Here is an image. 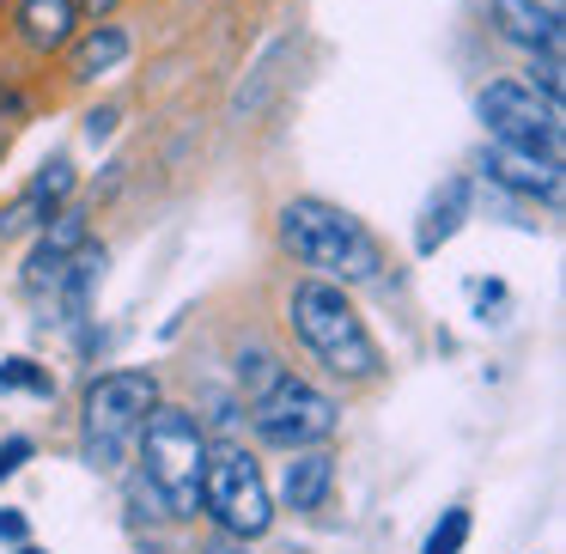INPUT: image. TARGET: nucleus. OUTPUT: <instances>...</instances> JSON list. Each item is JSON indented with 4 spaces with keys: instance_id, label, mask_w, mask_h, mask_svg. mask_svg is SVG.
Returning a JSON list of instances; mask_svg holds the SVG:
<instances>
[{
    "instance_id": "nucleus-5",
    "label": "nucleus",
    "mask_w": 566,
    "mask_h": 554,
    "mask_svg": "<svg viewBox=\"0 0 566 554\" xmlns=\"http://www.w3.org/2000/svg\"><path fill=\"white\" fill-rule=\"evenodd\" d=\"M201 512L244 542H256L262 530L274 524L269 481H262L256 457H250L244 445H232V439L208 445V463H201Z\"/></svg>"
},
{
    "instance_id": "nucleus-29",
    "label": "nucleus",
    "mask_w": 566,
    "mask_h": 554,
    "mask_svg": "<svg viewBox=\"0 0 566 554\" xmlns=\"http://www.w3.org/2000/svg\"><path fill=\"white\" fill-rule=\"evenodd\" d=\"M19 554H38V548H19Z\"/></svg>"
},
{
    "instance_id": "nucleus-14",
    "label": "nucleus",
    "mask_w": 566,
    "mask_h": 554,
    "mask_svg": "<svg viewBox=\"0 0 566 554\" xmlns=\"http://www.w3.org/2000/svg\"><path fill=\"white\" fill-rule=\"evenodd\" d=\"M329 488H335V457L323 451V445H305V451H293V463H286V481H281L286 505H293V512H317V505L329 500Z\"/></svg>"
},
{
    "instance_id": "nucleus-13",
    "label": "nucleus",
    "mask_w": 566,
    "mask_h": 554,
    "mask_svg": "<svg viewBox=\"0 0 566 554\" xmlns=\"http://www.w3.org/2000/svg\"><path fill=\"white\" fill-rule=\"evenodd\" d=\"M19 38H25V50L38 55H55L74 43V25H80V7L74 0H19Z\"/></svg>"
},
{
    "instance_id": "nucleus-3",
    "label": "nucleus",
    "mask_w": 566,
    "mask_h": 554,
    "mask_svg": "<svg viewBox=\"0 0 566 554\" xmlns=\"http://www.w3.org/2000/svg\"><path fill=\"white\" fill-rule=\"evenodd\" d=\"M140 445V481L159 500L165 518H196L201 512V463H208V432L189 408L153 403L135 432Z\"/></svg>"
},
{
    "instance_id": "nucleus-20",
    "label": "nucleus",
    "mask_w": 566,
    "mask_h": 554,
    "mask_svg": "<svg viewBox=\"0 0 566 554\" xmlns=\"http://www.w3.org/2000/svg\"><path fill=\"white\" fill-rule=\"evenodd\" d=\"M286 366H274V354H262V347H250V354H238V384H244V396L269 390L274 378H281Z\"/></svg>"
},
{
    "instance_id": "nucleus-19",
    "label": "nucleus",
    "mask_w": 566,
    "mask_h": 554,
    "mask_svg": "<svg viewBox=\"0 0 566 554\" xmlns=\"http://www.w3.org/2000/svg\"><path fill=\"white\" fill-rule=\"evenodd\" d=\"M0 390H31V396H43V403H50L55 378L38 366V359H0Z\"/></svg>"
},
{
    "instance_id": "nucleus-4",
    "label": "nucleus",
    "mask_w": 566,
    "mask_h": 554,
    "mask_svg": "<svg viewBox=\"0 0 566 554\" xmlns=\"http://www.w3.org/2000/svg\"><path fill=\"white\" fill-rule=\"evenodd\" d=\"M159 403V378L140 366L104 372V378L86 384V403H80V451H86L92 469H116L123 451L135 445L147 408Z\"/></svg>"
},
{
    "instance_id": "nucleus-10",
    "label": "nucleus",
    "mask_w": 566,
    "mask_h": 554,
    "mask_svg": "<svg viewBox=\"0 0 566 554\" xmlns=\"http://www.w3.org/2000/svg\"><path fill=\"white\" fill-rule=\"evenodd\" d=\"M80 244H86V213L80 208H62V213H50V226H43V238H38V250L25 257V293H55L62 286V274H67V262L80 257Z\"/></svg>"
},
{
    "instance_id": "nucleus-2",
    "label": "nucleus",
    "mask_w": 566,
    "mask_h": 554,
    "mask_svg": "<svg viewBox=\"0 0 566 554\" xmlns=\"http://www.w3.org/2000/svg\"><path fill=\"white\" fill-rule=\"evenodd\" d=\"M286 323H293V335L305 342V354L317 359L329 378L342 384H371L384 372V354L378 342H371L366 317L354 311V299L342 293L335 281H298L293 299H286Z\"/></svg>"
},
{
    "instance_id": "nucleus-8",
    "label": "nucleus",
    "mask_w": 566,
    "mask_h": 554,
    "mask_svg": "<svg viewBox=\"0 0 566 554\" xmlns=\"http://www.w3.org/2000/svg\"><path fill=\"white\" fill-rule=\"evenodd\" d=\"M67 196H74V165H67V159H50L13 201H7V208H0V238L43 232V226H50V213L67 208Z\"/></svg>"
},
{
    "instance_id": "nucleus-11",
    "label": "nucleus",
    "mask_w": 566,
    "mask_h": 554,
    "mask_svg": "<svg viewBox=\"0 0 566 554\" xmlns=\"http://www.w3.org/2000/svg\"><path fill=\"white\" fill-rule=\"evenodd\" d=\"M488 19L512 50L560 55V7L554 0H488Z\"/></svg>"
},
{
    "instance_id": "nucleus-23",
    "label": "nucleus",
    "mask_w": 566,
    "mask_h": 554,
    "mask_svg": "<svg viewBox=\"0 0 566 554\" xmlns=\"http://www.w3.org/2000/svg\"><path fill=\"white\" fill-rule=\"evenodd\" d=\"M116 123H123V111H116V104L92 111V116H86V140H111V135H116Z\"/></svg>"
},
{
    "instance_id": "nucleus-16",
    "label": "nucleus",
    "mask_w": 566,
    "mask_h": 554,
    "mask_svg": "<svg viewBox=\"0 0 566 554\" xmlns=\"http://www.w3.org/2000/svg\"><path fill=\"white\" fill-rule=\"evenodd\" d=\"M98 274H104V250L92 244H80V257L67 262V274H62V286H55L50 299H62V311H67V323H80L92 311V286H98Z\"/></svg>"
},
{
    "instance_id": "nucleus-28",
    "label": "nucleus",
    "mask_w": 566,
    "mask_h": 554,
    "mask_svg": "<svg viewBox=\"0 0 566 554\" xmlns=\"http://www.w3.org/2000/svg\"><path fill=\"white\" fill-rule=\"evenodd\" d=\"M7 147H13V135H7V128H0V159H7Z\"/></svg>"
},
{
    "instance_id": "nucleus-12",
    "label": "nucleus",
    "mask_w": 566,
    "mask_h": 554,
    "mask_svg": "<svg viewBox=\"0 0 566 554\" xmlns=\"http://www.w3.org/2000/svg\"><path fill=\"white\" fill-rule=\"evenodd\" d=\"M469 213H475V184H469V177H444L415 220V257H439V250L463 232Z\"/></svg>"
},
{
    "instance_id": "nucleus-25",
    "label": "nucleus",
    "mask_w": 566,
    "mask_h": 554,
    "mask_svg": "<svg viewBox=\"0 0 566 554\" xmlns=\"http://www.w3.org/2000/svg\"><path fill=\"white\" fill-rule=\"evenodd\" d=\"M19 116H25V98H19L7 80H0V123H19Z\"/></svg>"
},
{
    "instance_id": "nucleus-15",
    "label": "nucleus",
    "mask_w": 566,
    "mask_h": 554,
    "mask_svg": "<svg viewBox=\"0 0 566 554\" xmlns=\"http://www.w3.org/2000/svg\"><path fill=\"white\" fill-rule=\"evenodd\" d=\"M123 62H128V31L111 25V19H98V25L74 43V80H104Z\"/></svg>"
},
{
    "instance_id": "nucleus-21",
    "label": "nucleus",
    "mask_w": 566,
    "mask_h": 554,
    "mask_svg": "<svg viewBox=\"0 0 566 554\" xmlns=\"http://www.w3.org/2000/svg\"><path fill=\"white\" fill-rule=\"evenodd\" d=\"M31 457H38V445H31L25 432H13V439H0V481H7V475H19V469H25Z\"/></svg>"
},
{
    "instance_id": "nucleus-6",
    "label": "nucleus",
    "mask_w": 566,
    "mask_h": 554,
    "mask_svg": "<svg viewBox=\"0 0 566 554\" xmlns=\"http://www.w3.org/2000/svg\"><path fill=\"white\" fill-rule=\"evenodd\" d=\"M335 427H342L335 396H323L317 384L293 378V372H281L269 390L250 396V432H256L262 445H274V451H305V445H323Z\"/></svg>"
},
{
    "instance_id": "nucleus-9",
    "label": "nucleus",
    "mask_w": 566,
    "mask_h": 554,
    "mask_svg": "<svg viewBox=\"0 0 566 554\" xmlns=\"http://www.w3.org/2000/svg\"><path fill=\"white\" fill-rule=\"evenodd\" d=\"M481 177L488 189H505V196L524 201H560V159H542V153H517V147H488L481 153Z\"/></svg>"
},
{
    "instance_id": "nucleus-17",
    "label": "nucleus",
    "mask_w": 566,
    "mask_h": 554,
    "mask_svg": "<svg viewBox=\"0 0 566 554\" xmlns=\"http://www.w3.org/2000/svg\"><path fill=\"white\" fill-rule=\"evenodd\" d=\"M286 55H293V43H286V38L262 50V62L250 67V80L238 86V98H232V116H256L262 104H269V92L281 86V62H286Z\"/></svg>"
},
{
    "instance_id": "nucleus-18",
    "label": "nucleus",
    "mask_w": 566,
    "mask_h": 554,
    "mask_svg": "<svg viewBox=\"0 0 566 554\" xmlns=\"http://www.w3.org/2000/svg\"><path fill=\"white\" fill-rule=\"evenodd\" d=\"M469 530H475V518H469V505H444V518L427 530V542H420V554H463Z\"/></svg>"
},
{
    "instance_id": "nucleus-22",
    "label": "nucleus",
    "mask_w": 566,
    "mask_h": 554,
    "mask_svg": "<svg viewBox=\"0 0 566 554\" xmlns=\"http://www.w3.org/2000/svg\"><path fill=\"white\" fill-rule=\"evenodd\" d=\"M530 62H536V67H530V74H536L530 86L548 92V98H560V86H566V80H560V55H530Z\"/></svg>"
},
{
    "instance_id": "nucleus-7",
    "label": "nucleus",
    "mask_w": 566,
    "mask_h": 554,
    "mask_svg": "<svg viewBox=\"0 0 566 554\" xmlns=\"http://www.w3.org/2000/svg\"><path fill=\"white\" fill-rule=\"evenodd\" d=\"M481 128L493 135V147H517V153H542L560 159V98L536 92L530 80H493L475 98Z\"/></svg>"
},
{
    "instance_id": "nucleus-27",
    "label": "nucleus",
    "mask_w": 566,
    "mask_h": 554,
    "mask_svg": "<svg viewBox=\"0 0 566 554\" xmlns=\"http://www.w3.org/2000/svg\"><path fill=\"white\" fill-rule=\"evenodd\" d=\"M80 13H92V19H111L116 13V0H74Z\"/></svg>"
},
{
    "instance_id": "nucleus-24",
    "label": "nucleus",
    "mask_w": 566,
    "mask_h": 554,
    "mask_svg": "<svg viewBox=\"0 0 566 554\" xmlns=\"http://www.w3.org/2000/svg\"><path fill=\"white\" fill-rule=\"evenodd\" d=\"M201 554H250V542L232 536V530H213V536L201 542Z\"/></svg>"
},
{
    "instance_id": "nucleus-26",
    "label": "nucleus",
    "mask_w": 566,
    "mask_h": 554,
    "mask_svg": "<svg viewBox=\"0 0 566 554\" xmlns=\"http://www.w3.org/2000/svg\"><path fill=\"white\" fill-rule=\"evenodd\" d=\"M0 542H25V518L19 512H0Z\"/></svg>"
},
{
    "instance_id": "nucleus-1",
    "label": "nucleus",
    "mask_w": 566,
    "mask_h": 554,
    "mask_svg": "<svg viewBox=\"0 0 566 554\" xmlns=\"http://www.w3.org/2000/svg\"><path fill=\"white\" fill-rule=\"evenodd\" d=\"M274 226H281V244L293 250V262H305L317 281L359 286V281H378L384 274L378 238H371L347 208H335V201H323V196H293Z\"/></svg>"
}]
</instances>
